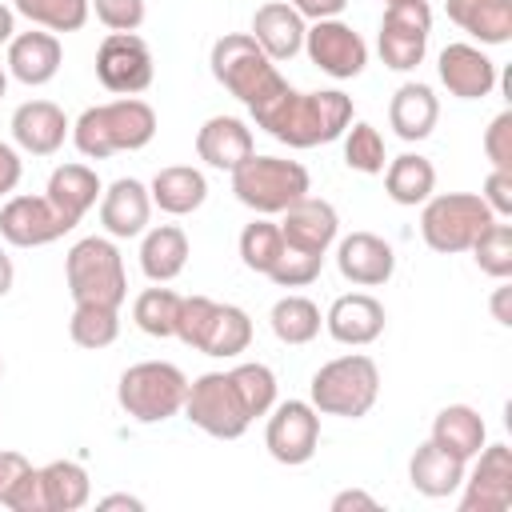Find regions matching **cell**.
Segmentation results:
<instances>
[{
	"instance_id": "obj_16",
	"label": "cell",
	"mask_w": 512,
	"mask_h": 512,
	"mask_svg": "<svg viewBox=\"0 0 512 512\" xmlns=\"http://www.w3.org/2000/svg\"><path fill=\"white\" fill-rule=\"evenodd\" d=\"M68 232L72 224L52 208L48 196H8L0 208V236L12 248H44Z\"/></svg>"
},
{
	"instance_id": "obj_14",
	"label": "cell",
	"mask_w": 512,
	"mask_h": 512,
	"mask_svg": "<svg viewBox=\"0 0 512 512\" xmlns=\"http://www.w3.org/2000/svg\"><path fill=\"white\" fill-rule=\"evenodd\" d=\"M304 52H308V60H312L324 76H332V80H352V76H360L364 64H368V44H364V36H360L352 24H344L340 16H336V20H312V28L304 32Z\"/></svg>"
},
{
	"instance_id": "obj_55",
	"label": "cell",
	"mask_w": 512,
	"mask_h": 512,
	"mask_svg": "<svg viewBox=\"0 0 512 512\" xmlns=\"http://www.w3.org/2000/svg\"><path fill=\"white\" fill-rule=\"evenodd\" d=\"M4 92H8V68L0 64V100H4Z\"/></svg>"
},
{
	"instance_id": "obj_8",
	"label": "cell",
	"mask_w": 512,
	"mask_h": 512,
	"mask_svg": "<svg viewBox=\"0 0 512 512\" xmlns=\"http://www.w3.org/2000/svg\"><path fill=\"white\" fill-rule=\"evenodd\" d=\"M188 376L168 360H140L120 372L116 400L136 424H160L184 408Z\"/></svg>"
},
{
	"instance_id": "obj_30",
	"label": "cell",
	"mask_w": 512,
	"mask_h": 512,
	"mask_svg": "<svg viewBox=\"0 0 512 512\" xmlns=\"http://www.w3.org/2000/svg\"><path fill=\"white\" fill-rule=\"evenodd\" d=\"M448 20L480 44L512 40V0H444Z\"/></svg>"
},
{
	"instance_id": "obj_11",
	"label": "cell",
	"mask_w": 512,
	"mask_h": 512,
	"mask_svg": "<svg viewBox=\"0 0 512 512\" xmlns=\"http://www.w3.org/2000/svg\"><path fill=\"white\" fill-rule=\"evenodd\" d=\"M428 36H432V8L428 0H392L380 20V60L392 72H412L428 56Z\"/></svg>"
},
{
	"instance_id": "obj_43",
	"label": "cell",
	"mask_w": 512,
	"mask_h": 512,
	"mask_svg": "<svg viewBox=\"0 0 512 512\" xmlns=\"http://www.w3.org/2000/svg\"><path fill=\"white\" fill-rule=\"evenodd\" d=\"M320 268H324V256L300 252V248H288V244H284V252H280V260L272 264L268 280L280 284V288H304V284H312V280L320 276Z\"/></svg>"
},
{
	"instance_id": "obj_2",
	"label": "cell",
	"mask_w": 512,
	"mask_h": 512,
	"mask_svg": "<svg viewBox=\"0 0 512 512\" xmlns=\"http://www.w3.org/2000/svg\"><path fill=\"white\" fill-rule=\"evenodd\" d=\"M156 136V112L140 96H116L92 104L72 124V144L84 160H108L116 152H140Z\"/></svg>"
},
{
	"instance_id": "obj_48",
	"label": "cell",
	"mask_w": 512,
	"mask_h": 512,
	"mask_svg": "<svg viewBox=\"0 0 512 512\" xmlns=\"http://www.w3.org/2000/svg\"><path fill=\"white\" fill-rule=\"evenodd\" d=\"M20 176H24L20 152H16L8 140H0V196H12L16 184H20Z\"/></svg>"
},
{
	"instance_id": "obj_7",
	"label": "cell",
	"mask_w": 512,
	"mask_h": 512,
	"mask_svg": "<svg viewBox=\"0 0 512 512\" xmlns=\"http://www.w3.org/2000/svg\"><path fill=\"white\" fill-rule=\"evenodd\" d=\"M232 192L244 208L260 216H280L288 204L312 192V176L300 160H280V156H248L240 168H232Z\"/></svg>"
},
{
	"instance_id": "obj_40",
	"label": "cell",
	"mask_w": 512,
	"mask_h": 512,
	"mask_svg": "<svg viewBox=\"0 0 512 512\" xmlns=\"http://www.w3.org/2000/svg\"><path fill=\"white\" fill-rule=\"evenodd\" d=\"M472 260L484 276L492 280H508L512 276V224L504 220H492L476 240H472Z\"/></svg>"
},
{
	"instance_id": "obj_47",
	"label": "cell",
	"mask_w": 512,
	"mask_h": 512,
	"mask_svg": "<svg viewBox=\"0 0 512 512\" xmlns=\"http://www.w3.org/2000/svg\"><path fill=\"white\" fill-rule=\"evenodd\" d=\"M32 472V460L24 452H12V448H0V508H8L12 492L20 488V480Z\"/></svg>"
},
{
	"instance_id": "obj_15",
	"label": "cell",
	"mask_w": 512,
	"mask_h": 512,
	"mask_svg": "<svg viewBox=\"0 0 512 512\" xmlns=\"http://www.w3.org/2000/svg\"><path fill=\"white\" fill-rule=\"evenodd\" d=\"M472 460L476 468L464 472V484H460V512H508L512 508V448L484 444Z\"/></svg>"
},
{
	"instance_id": "obj_17",
	"label": "cell",
	"mask_w": 512,
	"mask_h": 512,
	"mask_svg": "<svg viewBox=\"0 0 512 512\" xmlns=\"http://www.w3.org/2000/svg\"><path fill=\"white\" fill-rule=\"evenodd\" d=\"M280 236H284L288 248L328 256V248L340 236V216H336V208L328 200L308 192V196H300L296 204H288L280 212Z\"/></svg>"
},
{
	"instance_id": "obj_52",
	"label": "cell",
	"mask_w": 512,
	"mask_h": 512,
	"mask_svg": "<svg viewBox=\"0 0 512 512\" xmlns=\"http://www.w3.org/2000/svg\"><path fill=\"white\" fill-rule=\"evenodd\" d=\"M96 508H128V512H140L144 508V500L140 496H128V492H116V496H104V500H96Z\"/></svg>"
},
{
	"instance_id": "obj_25",
	"label": "cell",
	"mask_w": 512,
	"mask_h": 512,
	"mask_svg": "<svg viewBox=\"0 0 512 512\" xmlns=\"http://www.w3.org/2000/svg\"><path fill=\"white\" fill-rule=\"evenodd\" d=\"M256 152V140H252V128L240 120V116H208L196 132V156L208 164V168H220V172H232L240 168L248 156Z\"/></svg>"
},
{
	"instance_id": "obj_44",
	"label": "cell",
	"mask_w": 512,
	"mask_h": 512,
	"mask_svg": "<svg viewBox=\"0 0 512 512\" xmlns=\"http://www.w3.org/2000/svg\"><path fill=\"white\" fill-rule=\"evenodd\" d=\"M96 20L108 28V32H136L144 24V0H88Z\"/></svg>"
},
{
	"instance_id": "obj_10",
	"label": "cell",
	"mask_w": 512,
	"mask_h": 512,
	"mask_svg": "<svg viewBox=\"0 0 512 512\" xmlns=\"http://www.w3.org/2000/svg\"><path fill=\"white\" fill-rule=\"evenodd\" d=\"M180 412L188 416V424H196L200 432H208L216 440H240L252 424L228 372H204V376L188 380V396H184Z\"/></svg>"
},
{
	"instance_id": "obj_50",
	"label": "cell",
	"mask_w": 512,
	"mask_h": 512,
	"mask_svg": "<svg viewBox=\"0 0 512 512\" xmlns=\"http://www.w3.org/2000/svg\"><path fill=\"white\" fill-rule=\"evenodd\" d=\"M348 508H380L376 504V496H368V492H360V488H344V492H336L332 496V512H348Z\"/></svg>"
},
{
	"instance_id": "obj_13",
	"label": "cell",
	"mask_w": 512,
	"mask_h": 512,
	"mask_svg": "<svg viewBox=\"0 0 512 512\" xmlns=\"http://www.w3.org/2000/svg\"><path fill=\"white\" fill-rule=\"evenodd\" d=\"M320 444V412L312 408V400H280L268 412V428H264V448L276 464H308L316 456Z\"/></svg>"
},
{
	"instance_id": "obj_27",
	"label": "cell",
	"mask_w": 512,
	"mask_h": 512,
	"mask_svg": "<svg viewBox=\"0 0 512 512\" xmlns=\"http://www.w3.org/2000/svg\"><path fill=\"white\" fill-rule=\"evenodd\" d=\"M100 192H104V184H100L96 168H88V164H60V168H52L48 188H44V196L52 200V208L72 228L88 216V208L100 200Z\"/></svg>"
},
{
	"instance_id": "obj_18",
	"label": "cell",
	"mask_w": 512,
	"mask_h": 512,
	"mask_svg": "<svg viewBox=\"0 0 512 512\" xmlns=\"http://www.w3.org/2000/svg\"><path fill=\"white\" fill-rule=\"evenodd\" d=\"M436 72H440V84L456 100H484L496 88V60L484 48L464 44V40L444 44V52L436 60Z\"/></svg>"
},
{
	"instance_id": "obj_22",
	"label": "cell",
	"mask_w": 512,
	"mask_h": 512,
	"mask_svg": "<svg viewBox=\"0 0 512 512\" xmlns=\"http://www.w3.org/2000/svg\"><path fill=\"white\" fill-rule=\"evenodd\" d=\"M148 216H152V196L148 184H140L136 176H120L100 192V224L112 240L144 236Z\"/></svg>"
},
{
	"instance_id": "obj_35",
	"label": "cell",
	"mask_w": 512,
	"mask_h": 512,
	"mask_svg": "<svg viewBox=\"0 0 512 512\" xmlns=\"http://www.w3.org/2000/svg\"><path fill=\"white\" fill-rule=\"evenodd\" d=\"M268 324H272V336H276L280 344L300 348V344H312V340L320 336V324H324V320H320V308H316L308 296L288 292V296H280V300L272 304Z\"/></svg>"
},
{
	"instance_id": "obj_38",
	"label": "cell",
	"mask_w": 512,
	"mask_h": 512,
	"mask_svg": "<svg viewBox=\"0 0 512 512\" xmlns=\"http://www.w3.org/2000/svg\"><path fill=\"white\" fill-rule=\"evenodd\" d=\"M228 380H232V388H236L248 420L272 412V404H276V372L268 364H260V360L236 364V368H228Z\"/></svg>"
},
{
	"instance_id": "obj_56",
	"label": "cell",
	"mask_w": 512,
	"mask_h": 512,
	"mask_svg": "<svg viewBox=\"0 0 512 512\" xmlns=\"http://www.w3.org/2000/svg\"><path fill=\"white\" fill-rule=\"evenodd\" d=\"M0 372H4V360H0Z\"/></svg>"
},
{
	"instance_id": "obj_39",
	"label": "cell",
	"mask_w": 512,
	"mask_h": 512,
	"mask_svg": "<svg viewBox=\"0 0 512 512\" xmlns=\"http://www.w3.org/2000/svg\"><path fill=\"white\" fill-rule=\"evenodd\" d=\"M68 336H72V344L92 348V352L116 344V336H120V308L76 304L72 308V320H68Z\"/></svg>"
},
{
	"instance_id": "obj_37",
	"label": "cell",
	"mask_w": 512,
	"mask_h": 512,
	"mask_svg": "<svg viewBox=\"0 0 512 512\" xmlns=\"http://www.w3.org/2000/svg\"><path fill=\"white\" fill-rule=\"evenodd\" d=\"M176 312H180V296L164 284L156 288H144L136 300H132V320L144 336H156V340H168L176 336Z\"/></svg>"
},
{
	"instance_id": "obj_19",
	"label": "cell",
	"mask_w": 512,
	"mask_h": 512,
	"mask_svg": "<svg viewBox=\"0 0 512 512\" xmlns=\"http://www.w3.org/2000/svg\"><path fill=\"white\" fill-rule=\"evenodd\" d=\"M336 268L356 288H380L396 272V252L376 232H348L344 240H336Z\"/></svg>"
},
{
	"instance_id": "obj_1",
	"label": "cell",
	"mask_w": 512,
	"mask_h": 512,
	"mask_svg": "<svg viewBox=\"0 0 512 512\" xmlns=\"http://www.w3.org/2000/svg\"><path fill=\"white\" fill-rule=\"evenodd\" d=\"M256 128H264L272 140L288 144V148H316V144H332L344 136V128L356 120L352 112V96H344L340 88H320V92H296L292 84L272 96L264 108L252 112Z\"/></svg>"
},
{
	"instance_id": "obj_42",
	"label": "cell",
	"mask_w": 512,
	"mask_h": 512,
	"mask_svg": "<svg viewBox=\"0 0 512 512\" xmlns=\"http://www.w3.org/2000/svg\"><path fill=\"white\" fill-rule=\"evenodd\" d=\"M280 252H284L280 224H272V220H252V224H244V232H240V260H244L248 272L268 276L272 264L280 260Z\"/></svg>"
},
{
	"instance_id": "obj_41",
	"label": "cell",
	"mask_w": 512,
	"mask_h": 512,
	"mask_svg": "<svg viewBox=\"0 0 512 512\" xmlns=\"http://www.w3.org/2000/svg\"><path fill=\"white\" fill-rule=\"evenodd\" d=\"M344 164H348L352 172H364V176L384 172V164H388L384 136H380L368 120H352V124L344 128Z\"/></svg>"
},
{
	"instance_id": "obj_3",
	"label": "cell",
	"mask_w": 512,
	"mask_h": 512,
	"mask_svg": "<svg viewBox=\"0 0 512 512\" xmlns=\"http://www.w3.org/2000/svg\"><path fill=\"white\" fill-rule=\"evenodd\" d=\"M208 64H212V76L216 84L236 96L248 112L264 108L272 96H280L288 88V80L276 72V64L264 56V48L248 36V32H224L212 52H208Z\"/></svg>"
},
{
	"instance_id": "obj_46",
	"label": "cell",
	"mask_w": 512,
	"mask_h": 512,
	"mask_svg": "<svg viewBox=\"0 0 512 512\" xmlns=\"http://www.w3.org/2000/svg\"><path fill=\"white\" fill-rule=\"evenodd\" d=\"M480 200L492 208L496 220H508V216H512V172L492 168V172L484 176V192H480Z\"/></svg>"
},
{
	"instance_id": "obj_9",
	"label": "cell",
	"mask_w": 512,
	"mask_h": 512,
	"mask_svg": "<svg viewBox=\"0 0 512 512\" xmlns=\"http://www.w3.org/2000/svg\"><path fill=\"white\" fill-rule=\"evenodd\" d=\"M492 208L476 196V192H440L424 200L420 212V236L432 252L440 256H456L468 252L472 240L492 224Z\"/></svg>"
},
{
	"instance_id": "obj_34",
	"label": "cell",
	"mask_w": 512,
	"mask_h": 512,
	"mask_svg": "<svg viewBox=\"0 0 512 512\" xmlns=\"http://www.w3.org/2000/svg\"><path fill=\"white\" fill-rule=\"evenodd\" d=\"M44 512H80L92 500V476L80 460H52L40 468Z\"/></svg>"
},
{
	"instance_id": "obj_4",
	"label": "cell",
	"mask_w": 512,
	"mask_h": 512,
	"mask_svg": "<svg viewBox=\"0 0 512 512\" xmlns=\"http://www.w3.org/2000/svg\"><path fill=\"white\" fill-rule=\"evenodd\" d=\"M176 340L204 356L232 360L252 344V316L240 304H220L212 296H180Z\"/></svg>"
},
{
	"instance_id": "obj_21",
	"label": "cell",
	"mask_w": 512,
	"mask_h": 512,
	"mask_svg": "<svg viewBox=\"0 0 512 512\" xmlns=\"http://www.w3.org/2000/svg\"><path fill=\"white\" fill-rule=\"evenodd\" d=\"M384 304L368 292H348V296H336L332 308L324 312V328L336 344H348V348H368L384 336Z\"/></svg>"
},
{
	"instance_id": "obj_45",
	"label": "cell",
	"mask_w": 512,
	"mask_h": 512,
	"mask_svg": "<svg viewBox=\"0 0 512 512\" xmlns=\"http://www.w3.org/2000/svg\"><path fill=\"white\" fill-rule=\"evenodd\" d=\"M484 156L492 160V168L512 172V108L496 112L492 124L484 128Z\"/></svg>"
},
{
	"instance_id": "obj_33",
	"label": "cell",
	"mask_w": 512,
	"mask_h": 512,
	"mask_svg": "<svg viewBox=\"0 0 512 512\" xmlns=\"http://www.w3.org/2000/svg\"><path fill=\"white\" fill-rule=\"evenodd\" d=\"M384 192L392 204L416 208L436 192V168L420 152H400L396 160L384 164Z\"/></svg>"
},
{
	"instance_id": "obj_54",
	"label": "cell",
	"mask_w": 512,
	"mask_h": 512,
	"mask_svg": "<svg viewBox=\"0 0 512 512\" xmlns=\"http://www.w3.org/2000/svg\"><path fill=\"white\" fill-rule=\"evenodd\" d=\"M12 36H16V12L0 0V44H8Z\"/></svg>"
},
{
	"instance_id": "obj_23",
	"label": "cell",
	"mask_w": 512,
	"mask_h": 512,
	"mask_svg": "<svg viewBox=\"0 0 512 512\" xmlns=\"http://www.w3.org/2000/svg\"><path fill=\"white\" fill-rule=\"evenodd\" d=\"M60 60H64V48H60V36L56 32H44V28H32V32H16L8 40V76H16L20 84L28 88H40L48 80H56L60 72Z\"/></svg>"
},
{
	"instance_id": "obj_32",
	"label": "cell",
	"mask_w": 512,
	"mask_h": 512,
	"mask_svg": "<svg viewBox=\"0 0 512 512\" xmlns=\"http://www.w3.org/2000/svg\"><path fill=\"white\" fill-rule=\"evenodd\" d=\"M428 440L440 444L444 452L460 456V460H472L488 444V424H484V416L472 404H448V408L436 412Z\"/></svg>"
},
{
	"instance_id": "obj_26",
	"label": "cell",
	"mask_w": 512,
	"mask_h": 512,
	"mask_svg": "<svg viewBox=\"0 0 512 512\" xmlns=\"http://www.w3.org/2000/svg\"><path fill=\"white\" fill-rule=\"evenodd\" d=\"M464 472H468V460L444 452V448L432 444V440H424V444L412 452V460H408V484H412L420 496H428V500L456 496L460 484H464Z\"/></svg>"
},
{
	"instance_id": "obj_29",
	"label": "cell",
	"mask_w": 512,
	"mask_h": 512,
	"mask_svg": "<svg viewBox=\"0 0 512 512\" xmlns=\"http://www.w3.org/2000/svg\"><path fill=\"white\" fill-rule=\"evenodd\" d=\"M148 196H152V204H156L160 212H168V216H192V212L208 200V180H204V172L192 168V164H168V168H160V172L152 176Z\"/></svg>"
},
{
	"instance_id": "obj_12",
	"label": "cell",
	"mask_w": 512,
	"mask_h": 512,
	"mask_svg": "<svg viewBox=\"0 0 512 512\" xmlns=\"http://www.w3.org/2000/svg\"><path fill=\"white\" fill-rule=\"evenodd\" d=\"M156 76L152 48L136 32H108L96 48V80L112 96H140Z\"/></svg>"
},
{
	"instance_id": "obj_31",
	"label": "cell",
	"mask_w": 512,
	"mask_h": 512,
	"mask_svg": "<svg viewBox=\"0 0 512 512\" xmlns=\"http://www.w3.org/2000/svg\"><path fill=\"white\" fill-rule=\"evenodd\" d=\"M188 264V236L180 224H156V228H144V240H140V272L152 280V284H168L184 272Z\"/></svg>"
},
{
	"instance_id": "obj_57",
	"label": "cell",
	"mask_w": 512,
	"mask_h": 512,
	"mask_svg": "<svg viewBox=\"0 0 512 512\" xmlns=\"http://www.w3.org/2000/svg\"><path fill=\"white\" fill-rule=\"evenodd\" d=\"M384 4H392V0H384Z\"/></svg>"
},
{
	"instance_id": "obj_6",
	"label": "cell",
	"mask_w": 512,
	"mask_h": 512,
	"mask_svg": "<svg viewBox=\"0 0 512 512\" xmlns=\"http://www.w3.org/2000/svg\"><path fill=\"white\" fill-rule=\"evenodd\" d=\"M64 280L76 304H104L120 308L128 296V272L124 256L112 244V236H84L64 256Z\"/></svg>"
},
{
	"instance_id": "obj_51",
	"label": "cell",
	"mask_w": 512,
	"mask_h": 512,
	"mask_svg": "<svg viewBox=\"0 0 512 512\" xmlns=\"http://www.w3.org/2000/svg\"><path fill=\"white\" fill-rule=\"evenodd\" d=\"M508 300H512V288H508V284H500V288L492 292V316H496L504 328L512 324V308H508Z\"/></svg>"
},
{
	"instance_id": "obj_20",
	"label": "cell",
	"mask_w": 512,
	"mask_h": 512,
	"mask_svg": "<svg viewBox=\"0 0 512 512\" xmlns=\"http://www.w3.org/2000/svg\"><path fill=\"white\" fill-rule=\"evenodd\" d=\"M12 140L20 152H32V156H52L64 148V140L72 136V120L64 116L60 104L52 100H24L16 112H12Z\"/></svg>"
},
{
	"instance_id": "obj_5",
	"label": "cell",
	"mask_w": 512,
	"mask_h": 512,
	"mask_svg": "<svg viewBox=\"0 0 512 512\" xmlns=\"http://www.w3.org/2000/svg\"><path fill=\"white\" fill-rule=\"evenodd\" d=\"M376 396H380V368L364 352H348V356L320 364L308 384V400L320 416L360 420L372 412Z\"/></svg>"
},
{
	"instance_id": "obj_28",
	"label": "cell",
	"mask_w": 512,
	"mask_h": 512,
	"mask_svg": "<svg viewBox=\"0 0 512 512\" xmlns=\"http://www.w3.org/2000/svg\"><path fill=\"white\" fill-rule=\"evenodd\" d=\"M436 120H440V100H436V92L428 84L408 80V84H400L392 92V100H388V124H392V132L400 140L412 144V140L432 136Z\"/></svg>"
},
{
	"instance_id": "obj_49",
	"label": "cell",
	"mask_w": 512,
	"mask_h": 512,
	"mask_svg": "<svg viewBox=\"0 0 512 512\" xmlns=\"http://www.w3.org/2000/svg\"><path fill=\"white\" fill-rule=\"evenodd\" d=\"M304 20H336L344 8H348V0H288Z\"/></svg>"
},
{
	"instance_id": "obj_24",
	"label": "cell",
	"mask_w": 512,
	"mask_h": 512,
	"mask_svg": "<svg viewBox=\"0 0 512 512\" xmlns=\"http://www.w3.org/2000/svg\"><path fill=\"white\" fill-rule=\"evenodd\" d=\"M304 32H308V24L292 4L268 0L252 12V32L248 36L264 48V56L272 64H280V60H292L296 52H304Z\"/></svg>"
},
{
	"instance_id": "obj_36",
	"label": "cell",
	"mask_w": 512,
	"mask_h": 512,
	"mask_svg": "<svg viewBox=\"0 0 512 512\" xmlns=\"http://www.w3.org/2000/svg\"><path fill=\"white\" fill-rule=\"evenodd\" d=\"M12 12L32 20V28L44 32H80L92 16L88 0H12Z\"/></svg>"
},
{
	"instance_id": "obj_53",
	"label": "cell",
	"mask_w": 512,
	"mask_h": 512,
	"mask_svg": "<svg viewBox=\"0 0 512 512\" xmlns=\"http://www.w3.org/2000/svg\"><path fill=\"white\" fill-rule=\"evenodd\" d=\"M12 284H16V268H12V256L0 248V300L12 292Z\"/></svg>"
}]
</instances>
